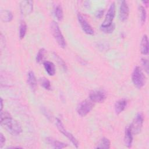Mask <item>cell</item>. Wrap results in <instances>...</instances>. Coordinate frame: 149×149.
I'll return each instance as SVG.
<instances>
[{
  "mask_svg": "<svg viewBox=\"0 0 149 149\" xmlns=\"http://www.w3.org/2000/svg\"><path fill=\"white\" fill-rule=\"evenodd\" d=\"M1 125L7 132L13 136L19 135L22 132L20 124L13 119L11 115L7 111H1Z\"/></svg>",
  "mask_w": 149,
  "mask_h": 149,
  "instance_id": "cell-1",
  "label": "cell"
},
{
  "mask_svg": "<svg viewBox=\"0 0 149 149\" xmlns=\"http://www.w3.org/2000/svg\"><path fill=\"white\" fill-rule=\"evenodd\" d=\"M50 30L52 36L58 43V44L62 48L66 46V41L60 30L58 24L55 21H52L50 24Z\"/></svg>",
  "mask_w": 149,
  "mask_h": 149,
  "instance_id": "cell-2",
  "label": "cell"
},
{
  "mask_svg": "<svg viewBox=\"0 0 149 149\" xmlns=\"http://www.w3.org/2000/svg\"><path fill=\"white\" fill-rule=\"evenodd\" d=\"M132 80L137 88H141L146 83V77L139 66H136L132 74Z\"/></svg>",
  "mask_w": 149,
  "mask_h": 149,
  "instance_id": "cell-3",
  "label": "cell"
},
{
  "mask_svg": "<svg viewBox=\"0 0 149 149\" xmlns=\"http://www.w3.org/2000/svg\"><path fill=\"white\" fill-rule=\"evenodd\" d=\"M144 122L143 115L141 113H138L134 116L131 125H130L133 134H139L142 129Z\"/></svg>",
  "mask_w": 149,
  "mask_h": 149,
  "instance_id": "cell-4",
  "label": "cell"
},
{
  "mask_svg": "<svg viewBox=\"0 0 149 149\" xmlns=\"http://www.w3.org/2000/svg\"><path fill=\"white\" fill-rule=\"evenodd\" d=\"M56 127L58 128V129L59 130V131L63 134L65 136H66L71 142L73 144V146L76 147V148H78L79 147V142L77 140V139L73 136V134L72 133H70V132H68L66 129L64 127V125L63 124V123L62 122V121L56 118Z\"/></svg>",
  "mask_w": 149,
  "mask_h": 149,
  "instance_id": "cell-5",
  "label": "cell"
},
{
  "mask_svg": "<svg viewBox=\"0 0 149 149\" xmlns=\"http://www.w3.org/2000/svg\"><path fill=\"white\" fill-rule=\"evenodd\" d=\"M94 104L91 100H86L81 102L77 108V112L81 117L86 116L93 108Z\"/></svg>",
  "mask_w": 149,
  "mask_h": 149,
  "instance_id": "cell-6",
  "label": "cell"
},
{
  "mask_svg": "<svg viewBox=\"0 0 149 149\" xmlns=\"http://www.w3.org/2000/svg\"><path fill=\"white\" fill-rule=\"evenodd\" d=\"M77 20L82 30L86 34L88 35H93L94 34V30L93 27L80 13H77Z\"/></svg>",
  "mask_w": 149,
  "mask_h": 149,
  "instance_id": "cell-7",
  "label": "cell"
},
{
  "mask_svg": "<svg viewBox=\"0 0 149 149\" xmlns=\"http://www.w3.org/2000/svg\"><path fill=\"white\" fill-rule=\"evenodd\" d=\"M115 12H116L115 3V2H112L109 7L108 10L105 17V19L102 22L101 26H108L112 24L113 23V20L115 16Z\"/></svg>",
  "mask_w": 149,
  "mask_h": 149,
  "instance_id": "cell-8",
  "label": "cell"
},
{
  "mask_svg": "<svg viewBox=\"0 0 149 149\" xmlns=\"http://www.w3.org/2000/svg\"><path fill=\"white\" fill-rule=\"evenodd\" d=\"M106 94L102 90L93 91L89 95L90 100L93 102H102L106 99Z\"/></svg>",
  "mask_w": 149,
  "mask_h": 149,
  "instance_id": "cell-9",
  "label": "cell"
},
{
  "mask_svg": "<svg viewBox=\"0 0 149 149\" xmlns=\"http://www.w3.org/2000/svg\"><path fill=\"white\" fill-rule=\"evenodd\" d=\"M20 12L22 15L26 16L30 14L33 9V2L32 1H23L20 3Z\"/></svg>",
  "mask_w": 149,
  "mask_h": 149,
  "instance_id": "cell-10",
  "label": "cell"
},
{
  "mask_svg": "<svg viewBox=\"0 0 149 149\" xmlns=\"http://www.w3.org/2000/svg\"><path fill=\"white\" fill-rule=\"evenodd\" d=\"M129 16V8L128 5L125 1H122L120 3L119 8V19L122 22L126 21Z\"/></svg>",
  "mask_w": 149,
  "mask_h": 149,
  "instance_id": "cell-11",
  "label": "cell"
},
{
  "mask_svg": "<svg viewBox=\"0 0 149 149\" xmlns=\"http://www.w3.org/2000/svg\"><path fill=\"white\" fill-rule=\"evenodd\" d=\"M133 133L132 132L130 126H128L126 127L125 131V136H124V143L125 146L130 148L132 146L133 143Z\"/></svg>",
  "mask_w": 149,
  "mask_h": 149,
  "instance_id": "cell-12",
  "label": "cell"
},
{
  "mask_svg": "<svg viewBox=\"0 0 149 149\" xmlns=\"http://www.w3.org/2000/svg\"><path fill=\"white\" fill-rule=\"evenodd\" d=\"M45 140L48 144L52 146L55 148H58V149H61V148H64L68 147V144L63 143L62 141H58L56 139H54L52 137H48L45 138Z\"/></svg>",
  "mask_w": 149,
  "mask_h": 149,
  "instance_id": "cell-13",
  "label": "cell"
},
{
  "mask_svg": "<svg viewBox=\"0 0 149 149\" xmlns=\"http://www.w3.org/2000/svg\"><path fill=\"white\" fill-rule=\"evenodd\" d=\"M27 82L29 84V87L33 91H35L37 88V79L34 72L31 70L29 71L27 73Z\"/></svg>",
  "mask_w": 149,
  "mask_h": 149,
  "instance_id": "cell-14",
  "label": "cell"
},
{
  "mask_svg": "<svg viewBox=\"0 0 149 149\" xmlns=\"http://www.w3.org/2000/svg\"><path fill=\"white\" fill-rule=\"evenodd\" d=\"M127 100L125 99H122L120 100H118V101L116 102V103L115 104V106H114V108H115V111L116 114L119 115L120 114L121 112H122L126 105H127Z\"/></svg>",
  "mask_w": 149,
  "mask_h": 149,
  "instance_id": "cell-15",
  "label": "cell"
},
{
  "mask_svg": "<svg viewBox=\"0 0 149 149\" xmlns=\"http://www.w3.org/2000/svg\"><path fill=\"white\" fill-rule=\"evenodd\" d=\"M148 40L147 35L144 34L140 42V51L143 55H147L148 53Z\"/></svg>",
  "mask_w": 149,
  "mask_h": 149,
  "instance_id": "cell-16",
  "label": "cell"
},
{
  "mask_svg": "<svg viewBox=\"0 0 149 149\" xmlns=\"http://www.w3.org/2000/svg\"><path fill=\"white\" fill-rule=\"evenodd\" d=\"M44 67L49 76H53L55 74V67L54 64L50 61H46L43 62Z\"/></svg>",
  "mask_w": 149,
  "mask_h": 149,
  "instance_id": "cell-17",
  "label": "cell"
},
{
  "mask_svg": "<svg viewBox=\"0 0 149 149\" xmlns=\"http://www.w3.org/2000/svg\"><path fill=\"white\" fill-rule=\"evenodd\" d=\"M111 146V141L110 140L106 138H102L97 144V146L95 147V148H101V149H108L110 148Z\"/></svg>",
  "mask_w": 149,
  "mask_h": 149,
  "instance_id": "cell-18",
  "label": "cell"
},
{
  "mask_svg": "<svg viewBox=\"0 0 149 149\" xmlns=\"http://www.w3.org/2000/svg\"><path fill=\"white\" fill-rule=\"evenodd\" d=\"M1 19L4 22H9L13 19V14L10 10H2L1 11Z\"/></svg>",
  "mask_w": 149,
  "mask_h": 149,
  "instance_id": "cell-19",
  "label": "cell"
},
{
  "mask_svg": "<svg viewBox=\"0 0 149 149\" xmlns=\"http://www.w3.org/2000/svg\"><path fill=\"white\" fill-rule=\"evenodd\" d=\"M54 13L55 17L59 21H62L63 18V13L62 6L60 5H57L54 9Z\"/></svg>",
  "mask_w": 149,
  "mask_h": 149,
  "instance_id": "cell-20",
  "label": "cell"
},
{
  "mask_svg": "<svg viewBox=\"0 0 149 149\" xmlns=\"http://www.w3.org/2000/svg\"><path fill=\"white\" fill-rule=\"evenodd\" d=\"M45 54H46V50L44 48L40 49L36 55V62L38 63H42L44 61Z\"/></svg>",
  "mask_w": 149,
  "mask_h": 149,
  "instance_id": "cell-21",
  "label": "cell"
},
{
  "mask_svg": "<svg viewBox=\"0 0 149 149\" xmlns=\"http://www.w3.org/2000/svg\"><path fill=\"white\" fill-rule=\"evenodd\" d=\"M115 29V24L114 23H112L110 25L108 26H100V30L105 34H111L112 33Z\"/></svg>",
  "mask_w": 149,
  "mask_h": 149,
  "instance_id": "cell-22",
  "label": "cell"
},
{
  "mask_svg": "<svg viewBox=\"0 0 149 149\" xmlns=\"http://www.w3.org/2000/svg\"><path fill=\"white\" fill-rule=\"evenodd\" d=\"M26 31H27V24L24 21L22 20L20 23V26H19V38L20 39H23L26 34Z\"/></svg>",
  "mask_w": 149,
  "mask_h": 149,
  "instance_id": "cell-23",
  "label": "cell"
},
{
  "mask_svg": "<svg viewBox=\"0 0 149 149\" xmlns=\"http://www.w3.org/2000/svg\"><path fill=\"white\" fill-rule=\"evenodd\" d=\"M139 11L140 13V22L142 24H144L147 18V13L146 10L144 8V7L142 5L139 6Z\"/></svg>",
  "mask_w": 149,
  "mask_h": 149,
  "instance_id": "cell-24",
  "label": "cell"
},
{
  "mask_svg": "<svg viewBox=\"0 0 149 149\" xmlns=\"http://www.w3.org/2000/svg\"><path fill=\"white\" fill-rule=\"evenodd\" d=\"M40 84L44 89L47 90H50L51 89V86L49 80L45 77L40 79Z\"/></svg>",
  "mask_w": 149,
  "mask_h": 149,
  "instance_id": "cell-25",
  "label": "cell"
},
{
  "mask_svg": "<svg viewBox=\"0 0 149 149\" xmlns=\"http://www.w3.org/2000/svg\"><path fill=\"white\" fill-rule=\"evenodd\" d=\"M54 55L55 57L56 58V59L58 63L59 64V65L61 66V67L64 70H67V66H66V65L65 63V62L62 59V58L61 57H59L58 55H57L56 54L54 53Z\"/></svg>",
  "mask_w": 149,
  "mask_h": 149,
  "instance_id": "cell-26",
  "label": "cell"
},
{
  "mask_svg": "<svg viewBox=\"0 0 149 149\" xmlns=\"http://www.w3.org/2000/svg\"><path fill=\"white\" fill-rule=\"evenodd\" d=\"M141 64L143 65V68L144 69V70L147 73H148V60L146 58H142L141 59Z\"/></svg>",
  "mask_w": 149,
  "mask_h": 149,
  "instance_id": "cell-27",
  "label": "cell"
},
{
  "mask_svg": "<svg viewBox=\"0 0 149 149\" xmlns=\"http://www.w3.org/2000/svg\"><path fill=\"white\" fill-rule=\"evenodd\" d=\"M104 13V9H98L96 11V12L95 13V16L97 19H101L103 16Z\"/></svg>",
  "mask_w": 149,
  "mask_h": 149,
  "instance_id": "cell-28",
  "label": "cell"
},
{
  "mask_svg": "<svg viewBox=\"0 0 149 149\" xmlns=\"http://www.w3.org/2000/svg\"><path fill=\"white\" fill-rule=\"evenodd\" d=\"M5 141H6V139L5 136L2 133H0V148H2V147L5 143Z\"/></svg>",
  "mask_w": 149,
  "mask_h": 149,
  "instance_id": "cell-29",
  "label": "cell"
},
{
  "mask_svg": "<svg viewBox=\"0 0 149 149\" xmlns=\"http://www.w3.org/2000/svg\"><path fill=\"white\" fill-rule=\"evenodd\" d=\"M1 111H2V109H3V100L2 98H1Z\"/></svg>",
  "mask_w": 149,
  "mask_h": 149,
  "instance_id": "cell-30",
  "label": "cell"
},
{
  "mask_svg": "<svg viewBox=\"0 0 149 149\" xmlns=\"http://www.w3.org/2000/svg\"><path fill=\"white\" fill-rule=\"evenodd\" d=\"M142 3L146 6H147L148 4V1H142Z\"/></svg>",
  "mask_w": 149,
  "mask_h": 149,
  "instance_id": "cell-31",
  "label": "cell"
}]
</instances>
